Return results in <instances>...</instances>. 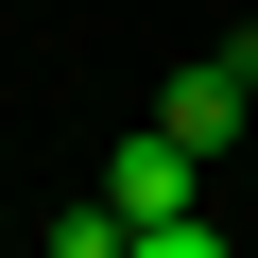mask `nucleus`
<instances>
[{"mask_svg": "<svg viewBox=\"0 0 258 258\" xmlns=\"http://www.w3.org/2000/svg\"><path fill=\"white\" fill-rule=\"evenodd\" d=\"M155 120H172L189 155H224L241 120H258V86H241V52H207V69H172V86H155Z\"/></svg>", "mask_w": 258, "mask_h": 258, "instance_id": "1", "label": "nucleus"}, {"mask_svg": "<svg viewBox=\"0 0 258 258\" xmlns=\"http://www.w3.org/2000/svg\"><path fill=\"white\" fill-rule=\"evenodd\" d=\"M52 258H138V224H120V189H103V207H52Z\"/></svg>", "mask_w": 258, "mask_h": 258, "instance_id": "2", "label": "nucleus"}]
</instances>
